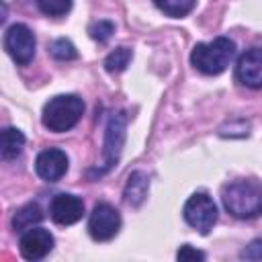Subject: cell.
I'll return each mask as SVG.
<instances>
[{
  "label": "cell",
  "mask_w": 262,
  "mask_h": 262,
  "mask_svg": "<svg viewBox=\"0 0 262 262\" xmlns=\"http://www.w3.org/2000/svg\"><path fill=\"white\" fill-rule=\"evenodd\" d=\"M235 80L248 88H262V47L244 51L235 66Z\"/></svg>",
  "instance_id": "10"
},
{
  "label": "cell",
  "mask_w": 262,
  "mask_h": 262,
  "mask_svg": "<svg viewBox=\"0 0 262 262\" xmlns=\"http://www.w3.org/2000/svg\"><path fill=\"white\" fill-rule=\"evenodd\" d=\"M88 33H90V37H92L94 41L104 43V41H108V39H111V35L115 33V25H113L111 20H98V23L90 25Z\"/></svg>",
  "instance_id": "19"
},
{
  "label": "cell",
  "mask_w": 262,
  "mask_h": 262,
  "mask_svg": "<svg viewBox=\"0 0 262 262\" xmlns=\"http://www.w3.org/2000/svg\"><path fill=\"white\" fill-rule=\"evenodd\" d=\"M121 229V215L108 203H98L88 217V233L96 242L113 239Z\"/></svg>",
  "instance_id": "7"
},
{
  "label": "cell",
  "mask_w": 262,
  "mask_h": 262,
  "mask_svg": "<svg viewBox=\"0 0 262 262\" xmlns=\"http://www.w3.org/2000/svg\"><path fill=\"white\" fill-rule=\"evenodd\" d=\"M84 115V100L76 94H57L45 102L41 113V123L53 133H66Z\"/></svg>",
  "instance_id": "2"
},
{
  "label": "cell",
  "mask_w": 262,
  "mask_h": 262,
  "mask_svg": "<svg viewBox=\"0 0 262 262\" xmlns=\"http://www.w3.org/2000/svg\"><path fill=\"white\" fill-rule=\"evenodd\" d=\"M37 8L47 16H63L72 8V0H35Z\"/></svg>",
  "instance_id": "17"
},
{
  "label": "cell",
  "mask_w": 262,
  "mask_h": 262,
  "mask_svg": "<svg viewBox=\"0 0 262 262\" xmlns=\"http://www.w3.org/2000/svg\"><path fill=\"white\" fill-rule=\"evenodd\" d=\"M235 55V43L229 37H217L209 43H196L190 53V63L205 76H217L227 70Z\"/></svg>",
  "instance_id": "3"
},
{
  "label": "cell",
  "mask_w": 262,
  "mask_h": 262,
  "mask_svg": "<svg viewBox=\"0 0 262 262\" xmlns=\"http://www.w3.org/2000/svg\"><path fill=\"white\" fill-rule=\"evenodd\" d=\"M147 188H149V180L143 172H131L129 178H127V184H125V203L131 205V207H139L145 196H147Z\"/></svg>",
  "instance_id": "12"
},
{
  "label": "cell",
  "mask_w": 262,
  "mask_h": 262,
  "mask_svg": "<svg viewBox=\"0 0 262 262\" xmlns=\"http://www.w3.org/2000/svg\"><path fill=\"white\" fill-rule=\"evenodd\" d=\"M154 4L164 14L172 16V18H180V16H186L194 8L196 0H154Z\"/></svg>",
  "instance_id": "15"
},
{
  "label": "cell",
  "mask_w": 262,
  "mask_h": 262,
  "mask_svg": "<svg viewBox=\"0 0 262 262\" xmlns=\"http://www.w3.org/2000/svg\"><path fill=\"white\" fill-rule=\"evenodd\" d=\"M131 57H133V51H131L129 47H117L115 51H111V53L106 55L104 68H106V72H111V74H119V72H123V70L129 66Z\"/></svg>",
  "instance_id": "16"
},
{
  "label": "cell",
  "mask_w": 262,
  "mask_h": 262,
  "mask_svg": "<svg viewBox=\"0 0 262 262\" xmlns=\"http://www.w3.org/2000/svg\"><path fill=\"white\" fill-rule=\"evenodd\" d=\"M35 172L45 182H57L68 172V156L59 147L43 149L35 160Z\"/></svg>",
  "instance_id": "11"
},
{
  "label": "cell",
  "mask_w": 262,
  "mask_h": 262,
  "mask_svg": "<svg viewBox=\"0 0 262 262\" xmlns=\"http://www.w3.org/2000/svg\"><path fill=\"white\" fill-rule=\"evenodd\" d=\"M49 215L57 225H72L84 215V201L70 192H59L49 203Z\"/></svg>",
  "instance_id": "8"
},
{
  "label": "cell",
  "mask_w": 262,
  "mask_h": 262,
  "mask_svg": "<svg viewBox=\"0 0 262 262\" xmlns=\"http://www.w3.org/2000/svg\"><path fill=\"white\" fill-rule=\"evenodd\" d=\"M49 51H51V55H53L55 59H59V61H70V59H76V57H78V51H76L74 43L68 41V39H55V41L49 45Z\"/></svg>",
  "instance_id": "18"
},
{
  "label": "cell",
  "mask_w": 262,
  "mask_h": 262,
  "mask_svg": "<svg viewBox=\"0 0 262 262\" xmlns=\"http://www.w3.org/2000/svg\"><path fill=\"white\" fill-rule=\"evenodd\" d=\"M18 250L25 260H41L53 250V235L43 227H31L23 231Z\"/></svg>",
  "instance_id": "9"
},
{
  "label": "cell",
  "mask_w": 262,
  "mask_h": 262,
  "mask_svg": "<svg viewBox=\"0 0 262 262\" xmlns=\"http://www.w3.org/2000/svg\"><path fill=\"white\" fill-rule=\"evenodd\" d=\"M176 258H178V260H205V254H203V252H199V250H194L192 246L184 244V246L178 250Z\"/></svg>",
  "instance_id": "21"
},
{
  "label": "cell",
  "mask_w": 262,
  "mask_h": 262,
  "mask_svg": "<svg viewBox=\"0 0 262 262\" xmlns=\"http://www.w3.org/2000/svg\"><path fill=\"white\" fill-rule=\"evenodd\" d=\"M125 125H127V119L123 113H113L108 117L106 129H104V160L100 168L90 172V176H102L119 162L121 149L125 143Z\"/></svg>",
  "instance_id": "4"
},
{
  "label": "cell",
  "mask_w": 262,
  "mask_h": 262,
  "mask_svg": "<svg viewBox=\"0 0 262 262\" xmlns=\"http://www.w3.org/2000/svg\"><path fill=\"white\" fill-rule=\"evenodd\" d=\"M23 147H25V135L14 127H6L0 135V156H2V160H6V162L14 160L16 156H20Z\"/></svg>",
  "instance_id": "13"
},
{
  "label": "cell",
  "mask_w": 262,
  "mask_h": 262,
  "mask_svg": "<svg viewBox=\"0 0 262 262\" xmlns=\"http://www.w3.org/2000/svg\"><path fill=\"white\" fill-rule=\"evenodd\" d=\"M239 258H244V260H262V239L250 242V244L239 252Z\"/></svg>",
  "instance_id": "20"
},
{
  "label": "cell",
  "mask_w": 262,
  "mask_h": 262,
  "mask_svg": "<svg viewBox=\"0 0 262 262\" xmlns=\"http://www.w3.org/2000/svg\"><path fill=\"white\" fill-rule=\"evenodd\" d=\"M182 217L184 221L196 229L199 233H209L217 221V205L213 203V199L205 192H194L192 196H188V201L182 207Z\"/></svg>",
  "instance_id": "5"
},
{
  "label": "cell",
  "mask_w": 262,
  "mask_h": 262,
  "mask_svg": "<svg viewBox=\"0 0 262 262\" xmlns=\"http://www.w3.org/2000/svg\"><path fill=\"white\" fill-rule=\"evenodd\" d=\"M4 47L8 51V55L18 63V66H27L33 61L35 57V47H37V41H35V35L33 31L27 27V25H12L8 27L6 35H4Z\"/></svg>",
  "instance_id": "6"
},
{
  "label": "cell",
  "mask_w": 262,
  "mask_h": 262,
  "mask_svg": "<svg viewBox=\"0 0 262 262\" xmlns=\"http://www.w3.org/2000/svg\"><path fill=\"white\" fill-rule=\"evenodd\" d=\"M221 203L235 219H254L262 215V182L239 178L221 188Z\"/></svg>",
  "instance_id": "1"
},
{
  "label": "cell",
  "mask_w": 262,
  "mask_h": 262,
  "mask_svg": "<svg viewBox=\"0 0 262 262\" xmlns=\"http://www.w3.org/2000/svg\"><path fill=\"white\" fill-rule=\"evenodd\" d=\"M41 219H43L41 207H39L37 203H29V205L20 207V209L14 213V217H12V227H14L16 231H27V229H31L33 225H37Z\"/></svg>",
  "instance_id": "14"
}]
</instances>
